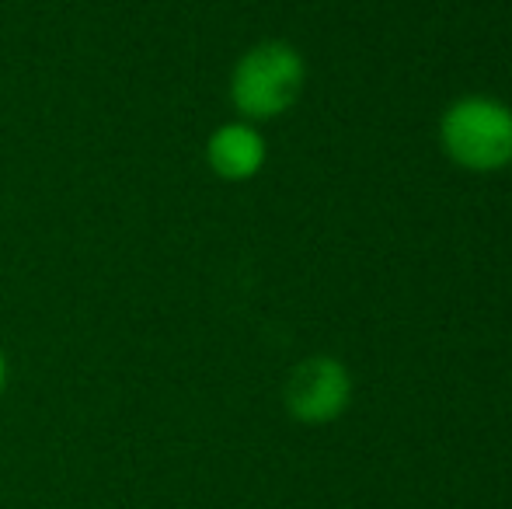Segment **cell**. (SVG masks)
I'll return each mask as SVG.
<instances>
[{"mask_svg": "<svg viewBox=\"0 0 512 509\" xmlns=\"http://www.w3.org/2000/svg\"><path fill=\"white\" fill-rule=\"evenodd\" d=\"M439 140L467 171H502L512 164V109L499 98H457L439 119Z\"/></svg>", "mask_w": 512, "mask_h": 509, "instance_id": "7a4b0ae2", "label": "cell"}, {"mask_svg": "<svg viewBox=\"0 0 512 509\" xmlns=\"http://www.w3.org/2000/svg\"><path fill=\"white\" fill-rule=\"evenodd\" d=\"M265 140L251 123H223L209 133L206 161L223 182H248L265 164Z\"/></svg>", "mask_w": 512, "mask_h": 509, "instance_id": "277c9868", "label": "cell"}, {"mask_svg": "<svg viewBox=\"0 0 512 509\" xmlns=\"http://www.w3.org/2000/svg\"><path fill=\"white\" fill-rule=\"evenodd\" d=\"M286 412L304 426H324L335 422L352 401V377L342 360L335 356H310L293 374L286 377L283 387Z\"/></svg>", "mask_w": 512, "mask_h": 509, "instance_id": "3957f363", "label": "cell"}, {"mask_svg": "<svg viewBox=\"0 0 512 509\" xmlns=\"http://www.w3.org/2000/svg\"><path fill=\"white\" fill-rule=\"evenodd\" d=\"M4 391H7V356L0 349V398H4Z\"/></svg>", "mask_w": 512, "mask_h": 509, "instance_id": "5b68a950", "label": "cell"}, {"mask_svg": "<svg viewBox=\"0 0 512 509\" xmlns=\"http://www.w3.org/2000/svg\"><path fill=\"white\" fill-rule=\"evenodd\" d=\"M304 81V56L290 42H258L230 74V102L244 119H276L297 105Z\"/></svg>", "mask_w": 512, "mask_h": 509, "instance_id": "6da1fadb", "label": "cell"}]
</instances>
